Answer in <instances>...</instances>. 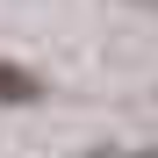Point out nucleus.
I'll list each match as a JSON object with an SVG mask.
<instances>
[{"label":"nucleus","mask_w":158,"mask_h":158,"mask_svg":"<svg viewBox=\"0 0 158 158\" xmlns=\"http://www.w3.org/2000/svg\"><path fill=\"white\" fill-rule=\"evenodd\" d=\"M29 94H36V79H29V72L0 65V101H29Z\"/></svg>","instance_id":"f257e3e1"}]
</instances>
